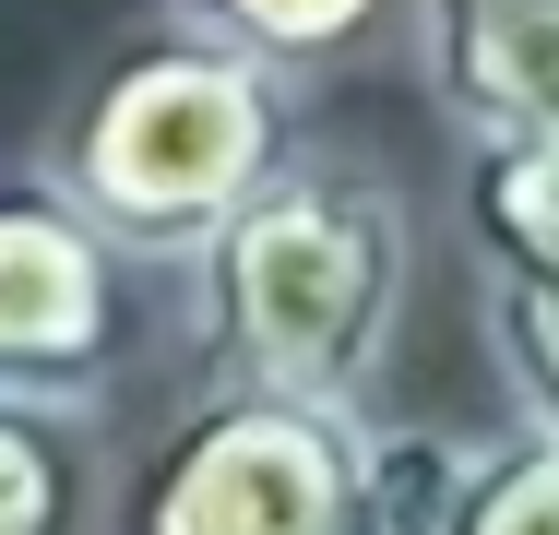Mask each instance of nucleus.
I'll return each mask as SVG.
<instances>
[{
    "mask_svg": "<svg viewBox=\"0 0 559 535\" xmlns=\"http://www.w3.org/2000/svg\"><path fill=\"white\" fill-rule=\"evenodd\" d=\"M179 274H191L203 393H274V405L369 417V381H381L405 286H417V214L369 155L286 143L274 179Z\"/></svg>",
    "mask_w": 559,
    "mask_h": 535,
    "instance_id": "1",
    "label": "nucleus"
},
{
    "mask_svg": "<svg viewBox=\"0 0 559 535\" xmlns=\"http://www.w3.org/2000/svg\"><path fill=\"white\" fill-rule=\"evenodd\" d=\"M286 72L238 60L191 24L131 36L108 72L72 96V119L48 131L36 179L108 238L119 262H191L226 214L250 203L286 155Z\"/></svg>",
    "mask_w": 559,
    "mask_h": 535,
    "instance_id": "2",
    "label": "nucleus"
},
{
    "mask_svg": "<svg viewBox=\"0 0 559 535\" xmlns=\"http://www.w3.org/2000/svg\"><path fill=\"white\" fill-rule=\"evenodd\" d=\"M357 417L345 405H274V393H203L108 500V535H345Z\"/></svg>",
    "mask_w": 559,
    "mask_h": 535,
    "instance_id": "3",
    "label": "nucleus"
},
{
    "mask_svg": "<svg viewBox=\"0 0 559 535\" xmlns=\"http://www.w3.org/2000/svg\"><path fill=\"white\" fill-rule=\"evenodd\" d=\"M131 345V262L36 167L0 179V393L96 405Z\"/></svg>",
    "mask_w": 559,
    "mask_h": 535,
    "instance_id": "4",
    "label": "nucleus"
},
{
    "mask_svg": "<svg viewBox=\"0 0 559 535\" xmlns=\"http://www.w3.org/2000/svg\"><path fill=\"white\" fill-rule=\"evenodd\" d=\"M417 60L464 143L559 155V0H417Z\"/></svg>",
    "mask_w": 559,
    "mask_h": 535,
    "instance_id": "5",
    "label": "nucleus"
},
{
    "mask_svg": "<svg viewBox=\"0 0 559 535\" xmlns=\"http://www.w3.org/2000/svg\"><path fill=\"white\" fill-rule=\"evenodd\" d=\"M108 428L96 405L0 393V535H108Z\"/></svg>",
    "mask_w": 559,
    "mask_h": 535,
    "instance_id": "6",
    "label": "nucleus"
},
{
    "mask_svg": "<svg viewBox=\"0 0 559 535\" xmlns=\"http://www.w3.org/2000/svg\"><path fill=\"white\" fill-rule=\"evenodd\" d=\"M476 452L441 417H357V476H345V535H464Z\"/></svg>",
    "mask_w": 559,
    "mask_h": 535,
    "instance_id": "7",
    "label": "nucleus"
},
{
    "mask_svg": "<svg viewBox=\"0 0 559 535\" xmlns=\"http://www.w3.org/2000/svg\"><path fill=\"white\" fill-rule=\"evenodd\" d=\"M464 226L488 274L559 286V155L548 143H464Z\"/></svg>",
    "mask_w": 559,
    "mask_h": 535,
    "instance_id": "8",
    "label": "nucleus"
},
{
    "mask_svg": "<svg viewBox=\"0 0 559 535\" xmlns=\"http://www.w3.org/2000/svg\"><path fill=\"white\" fill-rule=\"evenodd\" d=\"M167 24L215 36V48L262 60V72H322L381 24V0H167Z\"/></svg>",
    "mask_w": 559,
    "mask_h": 535,
    "instance_id": "9",
    "label": "nucleus"
},
{
    "mask_svg": "<svg viewBox=\"0 0 559 535\" xmlns=\"http://www.w3.org/2000/svg\"><path fill=\"white\" fill-rule=\"evenodd\" d=\"M476 298H488V345H500V381H512L524 428H548V440H559V286L488 274Z\"/></svg>",
    "mask_w": 559,
    "mask_h": 535,
    "instance_id": "10",
    "label": "nucleus"
},
{
    "mask_svg": "<svg viewBox=\"0 0 559 535\" xmlns=\"http://www.w3.org/2000/svg\"><path fill=\"white\" fill-rule=\"evenodd\" d=\"M464 535H559V440L548 428H500V440L476 452Z\"/></svg>",
    "mask_w": 559,
    "mask_h": 535,
    "instance_id": "11",
    "label": "nucleus"
}]
</instances>
